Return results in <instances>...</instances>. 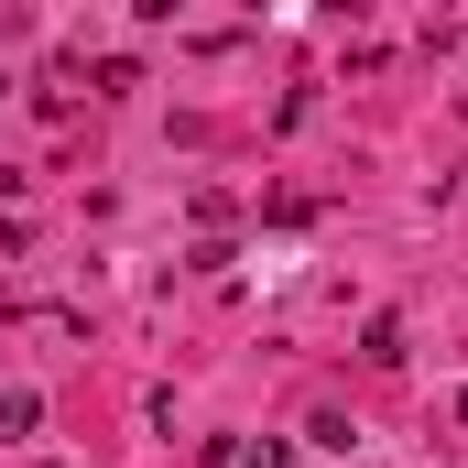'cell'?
<instances>
[{
  "label": "cell",
  "mask_w": 468,
  "mask_h": 468,
  "mask_svg": "<svg viewBox=\"0 0 468 468\" xmlns=\"http://www.w3.org/2000/svg\"><path fill=\"white\" fill-rule=\"evenodd\" d=\"M33 425H44V403L33 392H0V436H33Z\"/></svg>",
  "instance_id": "cell-1"
},
{
  "label": "cell",
  "mask_w": 468,
  "mask_h": 468,
  "mask_svg": "<svg viewBox=\"0 0 468 468\" xmlns=\"http://www.w3.org/2000/svg\"><path fill=\"white\" fill-rule=\"evenodd\" d=\"M239 468H294V447H283V436H261V447H239Z\"/></svg>",
  "instance_id": "cell-2"
},
{
  "label": "cell",
  "mask_w": 468,
  "mask_h": 468,
  "mask_svg": "<svg viewBox=\"0 0 468 468\" xmlns=\"http://www.w3.org/2000/svg\"><path fill=\"white\" fill-rule=\"evenodd\" d=\"M458 425H468V392H458Z\"/></svg>",
  "instance_id": "cell-3"
}]
</instances>
